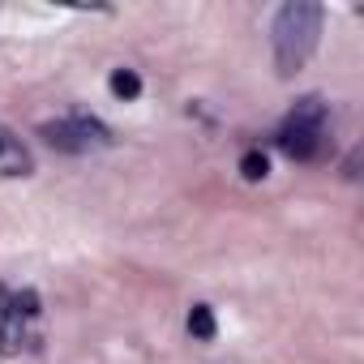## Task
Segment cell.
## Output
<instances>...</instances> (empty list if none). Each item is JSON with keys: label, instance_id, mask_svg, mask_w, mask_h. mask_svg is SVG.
<instances>
[{"label": "cell", "instance_id": "cell-1", "mask_svg": "<svg viewBox=\"0 0 364 364\" xmlns=\"http://www.w3.org/2000/svg\"><path fill=\"white\" fill-rule=\"evenodd\" d=\"M321 18H326V9L317 0H287V5L274 14L270 43H274L279 77H291V73H300L309 65V56L317 52V39H321Z\"/></svg>", "mask_w": 364, "mask_h": 364}, {"label": "cell", "instance_id": "cell-3", "mask_svg": "<svg viewBox=\"0 0 364 364\" xmlns=\"http://www.w3.org/2000/svg\"><path fill=\"white\" fill-rule=\"evenodd\" d=\"M39 137L52 146V150H65V154H90V150H107L112 146V129L95 116H60V120H48L39 129Z\"/></svg>", "mask_w": 364, "mask_h": 364}, {"label": "cell", "instance_id": "cell-2", "mask_svg": "<svg viewBox=\"0 0 364 364\" xmlns=\"http://www.w3.org/2000/svg\"><path fill=\"white\" fill-rule=\"evenodd\" d=\"M321 141H326V99L304 95V99H296V107L279 124V150L296 163H309L321 150Z\"/></svg>", "mask_w": 364, "mask_h": 364}, {"label": "cell", "instance_id": "cell-7", "mask_svg": "<svg viewBox=\"0 0 364 364\" xmlns=\"http://www.w3.org/2000/svg\"><path fill=\"white\" fill-rule=\"evenodd\" d=\"M240 176H245V180H266V176H270V159H266L262 150H249V154L240 159Z\"/></svg>", "mask_w": 364, "mask_h": 364}, {"label": "cell", "instance_id": "cell-5", "mask_svg": "<svg viewBox=\"0 0 364 364\" xmlns=\"http://www.w3.org/2000/svg\"><path fill=\"white\" fill-rule=\"evenodd\" d=\"M215 330H219V326H215V309H210V304H193V309H189V334L202 338V343H210Z\"/></svg>", "mask_w": 364, "mask_h": 364}, {"label": "cell", "instance_id": "cell-6", "mask_svg": "<svg viewBox=\"0 0 364 364\" xmlns=\"http://www.w3.org/2000/svg\"><path fill=\"white\" fill-rule=\"evenodd\" d=\"M112 95H116V99H137V95H141V77H137L133 69H116V73H112Z\"/></svg>", "mask_w": 364, "mask_h": 364}, {"label": "cell", "instance_id": "cell-4", "mask_svg": "<svg viewBox=\"0 0 364 364\" xmlns=\"http://www.w3.org/2000/svg\"><path fill=\"white\" fill-rule=\"evenodd\" d=\"M35 317H39V296L35 291L14 296L9 287H0V351H5V355L22 351L26 321H35Z\"/></svg>", "mask_w": 364, "mask_h": 364}, {"label": "cell", "instance_id": "cell-8", "mask_svg": "<svg viewBox=\"0 0 364 364\" xmlns=\"http://www.w3.org/2000/svg\"><path fill=\"white\" fill-rule=\"evenodd\" d=\"M0 150H5V141H0Z\"/></svg>", "mask_w": 364, "mask_h": 364}]
</instances>
